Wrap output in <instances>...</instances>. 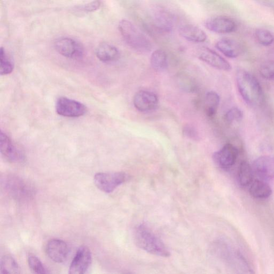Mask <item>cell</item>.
<instances>
[{
  "mask_svg": "<svg viewBox=\"0 0 274 274\" xmlns=\"http://www.w3.org/2000/svg\"><path fill=\"white\" fill-rule=\"evenodd\" d=\"M216 46L220 52L229 58L239 56L243 50L239 43L229 38H223L219 40Z\"/></svg>",
  "mask_w": 274,
  "mask_h": 274,
  "instance_id": "16",
  "label": "cell"
},
{
  "mask_svg": "<svg viewBox=\"0 0 274 274\" xmlns=\"http://www.w3.org/2000/svg\"><path fill=\"white\" fill-rule=\"evenodd\" d=\"M46 253L55 263H62L67 259L69 247L65 241L61 240L52 239L48 242Z\"/></svg>",
  "mask_w": 274,
  "mask_h": 274,
  "instance_id": "14",
  "label": "cell"
},
{
  "mask_svg": "<svg viewBox=\"0 0 274 274\" xmlns=\"http://www.w3.org/2000/svg\"><path fill=\"white\" fill-rule=\"evenodd\" d=\"M92 262V254L87 246H81L71 262L69 273L70 274L85 273L89 268Z\"/></svg>",
  "mask_w": 274,
  "mask_h": 274,
  "instance_id": "9",
  "label": "cell"
},
{
  "mask_svg": "<svg viewBox=\"0 0 274 274\" xmlns=\"http://www.w3.org/2000/svg\"><path fill=\"white\" fill-rule=\"evenodd\" d=\"M239 151L231 144H225L219 151L213 154L214 162L220 168L228 169L233 166L236 162Z\"/></svg>",
  "mask_w": 274,
  "mask_h": 274,
  "instance_id": "10",
  "label": "cell"
},
{
  "mask_svg": "<svg viewBox=\"0 0 274 274\" xmlns=\"http://www.w3.org/2000/svg\"><path fill=\"white\" fill-rule=\"evenodd\" d=\"M55 50L68 58L79 59L85 54L82 46L76 40L67 37L57 39L54 43Z\"/></svg>",
  "mask_w": 274,
  "mask_h": 274,
  "instance_id": "6",
  "label": "cell"
},
{
  "mask_svg": "<svg viewBox=\"0 0 274 274\" xmlns=\"http://www.w3.org/2000/svg\"><path fill=\"white\" fill-rule=\"evenodd\" d=\"M198 56L201 61L218 70L229 71L231 69V65L226 59L208 48H201L198 52Z\"/></svg>",
  "mask_w": 274,
  "mask_h": 274,
  "instance_id": "12",
  "label": "cell"
},
{
  "mask_svg": "<svg viewBox=\"0 0 274 274\" xmlns=\"http://www.w3.org/2000/svg\"><path fill=\"white\" fill-rule=\"evenodd\" d=\"M256 35L259 43L264 46H270L274 42L273 35L267 30H258Z\"/></svg>",
  "mask_w": 274,
  "mask_h": 274,
  "instance_id": "26",
  "label": "cell"
},
{
  "mask_svg": "<svg viewBox=\"0 0 274 274\" xmlns=\"http://www.w3.org/2000/svg\"><path fill=\"white\" fill-rule=\"evenodd\" d=\"M134 238L136 245L146 252L164 258L170 257L168 248L146 224L141 223L137 226Z\"/></svg>",
  "mask_w": 274,
  "mask_h": 274,
  "instance_id": "1",
  "label": "cell"
},
{
  "mask_svg": "<svg viewBox=\"0 0 274 274\" xmlns=\"http://www.w3.org/2000/svg\"><path fill=\"white\" fill-rule=\"evenodd\" d=\"M0 149L2 156L10 162L20 163L25 160V153L3 131L0 134Z\"/></svg>",
  "mask_w": 274,
  "mask_h": 274,
  "instance_id": "8",
  "label": "cell"
},
{
  "mask_svg": "<svg viewBox=\"0 0 274 274\" xmlns=\"http://www.w3.org/2000/svg\"><path fill=\"white\" fill-rule=\"evenodd\" d=\"M260 74L265 79H274V61H268L262 65Z\"/></svg>",
  "mask_w": 274,
  "mask_h": 274,
  "instance_id": "29",
  "label": "cell"
},
{
  "mask_svg": "<svg viewBox=\"0 0 274 274\" xmlns=\"http://www.w3.org/2000/svg\"><path fill=\"white\" fill-rule=\"evenodd\" d=\"M220 102L219 95L216 92L210 91L206 95L205 111L207 116L213 117L217 113Z\"/></svg>",
  "mask_w": 274,
  "mask_h": 274,
  "instance_id": "22",
  "label": "cell"
},
{
  "mask_svg": "<svg viewBox=\"0 0 274 274\" xmlns=\"http://www.w3.org/2000/svg\"><path fill=\"white\" fill-rule=\"evenodd\" d=\"M180 85L181 88L185 91L189 92H195L197 89V86L195 81L192 78L187 76H180Z\"/></svg>",
  "mask_w": 274,
  "mask_h": 274,
  "instance_id": "30",
  "label": "cell"
},
{
  "mask_svg": "<svg viewBox=\"0 0 274 274\" xmlns=\"http://www.w3.org/2000/svg\"><path fill=\"white\" fill-rule=\"evenodd\" d=\"M151 65L156 71H163L168 67V56L165 51L158 50L153 52L151 57Z\"/></svg>",
  "mask_w": 274,
  "mask_h": 274,
  "instance_id": "21",
  "label": "cell"
},
{
  "mask_svg": "<svg viewBox=\"0 0 274 274\" xmlns=\"http://www.w3.org/2000/svg\"><path fill=\"white\" fill-rule=\"evenodd\" d=\"M28 264L31 269L35 273H48L50 272L36 256L30 255L28 257Z\"/></svg>",
  "mask_w": 274,
  "mask_h": 274,
  "instance_id": "27",
  "label": "cell"
},
{
  "mask_svg": "<svg viewBox=\"0 0 274 274\" xmlns=\"http://www.w3.org/2000/svg\"><path fill=\"white\" fill-rule=\"evenodd\" d=\"M253 168L247 161L241 162L238 170V181L241 185L247 186L251 184L254 178Z\"/></svg>",
  "mask_w": 274,
  "mask_h": 274,
  "instance_id": "23",
  "label": "cell"
},
{
  "mask_svg": "<svg viewBox=\"0 0 274 274\" xmlns=\"http://www.w3.org/2000/svg\"><path fill=\"white\" fill-rule=\"evenodd\" d=\"M243 117L242 111L237 107H234L229 110L224 116L226 122L228 124H232L234 122H239L241 121Z\"/></svg>",
  "mask_w": 274,
  "mask_h": 274,
  "instance_id": "28",
  "label": "cell"
},
{
  "mask_svg": "<svg viewBox=\"0 0 274 274\" xmlns=\"http://www.w3.org/2000/svg\"><path fill=\"white\" fill-rule=\"evenodd\" d=\"M184 135L187 137L194 139L198 138V133L195 129L192 127L187 125L183 130Z\"/></svg>",
  "mask_w": 274,
  "mask_h": 274,
  "instance_id": "31",
  "label": "cell"
},
{
  "mask_svg": "<svg viewBox=\"0 0 274 274\" xmlns=\"http://www.w3.org/2000/svg\"><path fill=\"white\" fill-rule=\"evenodd\" d=\"M2 183L5 192L17 201H28L34 196L35 190L33 186L18 176L6 175L2 178Z\"/></svg>",
  "mask_w": 274,
  "mask_h": 274,
  "instance_id": "4",
  "label": "cell"
},
{
  "mask_svg": "<svg viewBox=\"0 0 274 274\" xmlns=\"http://www.w3.org/2000/svg\"><path fill=\"white\" fill-rule=\"evenodd\" d=\"M128 179V175L124 172L99 173L94 177L95 185L107 194L112 193Z\"/></svg>",
  "mask_w": 274,
  "mask_h": 274,
  "instance_id": "5",
  "label": "cell"
},
{
  "mask_svg": "<svg viewBox=\"0 0 274 274\" xmlns=\"http://www.w3.org/2000/svg\"><path fill=\"white\" fill-rule=\"evenodd\" d=\"M118 29L125 42L134 50L141 53L151 51L152 45L150 40L132 22L122 20L119 23Z\"/></svg>",
  "mask_w": 274,
  "mask_h": 274,
  "instance_id": "3",
  "label": "cell"
},
{
  "mask_svg": "<svg viewBox=\"0 0 274 274\" xmlns=\"http://www.w3.org/2000/svg\"><path fill=\"white\" fill-rule=\"evenodd\" d=\"M249 193L255 198L266 199L271 195L272 189L267 183L261 181H256L250 186Z\"/></svg>",
  "mask_w": 274,
  "mask_h": 274,
  "instance_id": "20",
  "label": "cell"
},
{
  "mask_svg": "<svg viewBox=\"0 0 274 274\" xmlns=\"http://www.w3.org/2000/svg\"><path fill=\"white\" fill-rule=\"evenodd\" d=\"M205 27L210 31L219 34L233 32L236 29L234 20L229 17L218 16L212 17L205 22Z\"/></svg>",
  "mask_w": 274,
  "mask_h": 274,
  "instance_id": "13",
  "label": "cell"
},
{
  "mask_svg": "<svg viewBox=\"0 0 274 274\" xmlns=\"http://www.w3.org/2000/svg\"><path fill=\"white\" fill-rule=\"evenodd\" d=\"M100 4L99 1L97 0V1L91 3L90 5H88L87 6H86L85 9L86 10H88L89 11H93L99 8Z\"/></svg>",
  "mask_w": 274,
  "mask_h": 274,
  "instance_id": "32",
  "label": "cell"
},
{
  "mask_svg": "<svg viewBox=\"0 0 274 274\" xmlns=\"http://www.w3.org/2000/svg\"><path fill=\"white\" fill-rule=\"evenodd\" d=\"M0 273L3 274L20 273V268L16 261L13 257L6 255L2 258Z\"/></svg>",
  "mask_w": 274,
  "mask_h": 274,
  "instance_id": "24",
  "label": "cell"
},
{
  "mask_svg": "<svg viewBox=\"0 0 274 274\" xmlns=\"http://www.w3.org/2000/svg\"><path fill=\"white\" fill-rule=\"evenodd\" d=\"M155 26L163 32H170L174 26V16L162 9H157L154 15Z\"/></svg>",
  "mask_w": 274,
  "mask_h": 274,
  "instance_id": "18",
  "label": "cell"
},
{
  "mask_svg": "<svg viewBox=\"0 0 274 274\" xmlns=\"http://www.w3.org/2000/svg\"><path fill=\"white\" fill-rule=\"evenodd\" d=\"M179 33L186 40L194 43H204L207 39L206 33L197 27L186 25L180 28Z\"/></svg>",
  "mask_w": 274,
  "mask_h": 274,
  "instance_id": "19",
  "label": "cell"
},
{
  "mask_svg": "<svg viewBox=\"0 0 274 274\" xmlns=\"http://www.w3.org/2000/svg\"><path fill=\"white\" fill-rule=\"evenodd\" d=\"M135 108L141 112H149L156 110L159 104V98L153 92L141 90L138 92L134 98Z\"/></svg>",
  "mask_w": 274,
  "mask_h": 274,
  "instance_id": "11",
  "label": "cell"
},
{
  "mask_svg": "<svg viewBox=\"0 0 274 274\" xmlns=\"http://www.w3.org/2000/svg\"><path fill=\"white\" fill-rule=\"evenodd\" d=\"M252 168L256 174L260 177L265 179H273L274 158L260 157L254 161Z\"/></svg>",
  "mask_w": 274,
  "mask_h": 274,
  "instance_id": "15",
  "label": "cell"
},
{
  "mask_svg": "<svg viewBox=\"0 0 274 274\" xmlns=\"http://www.w3.org/2000/svg\"><path fill=\"white\" fill-rule=\"evenodd\" d=\"M236 82L238 91L247 104L258 106L263 103L264 99L263 89L253 75L245 70L238 71Z\"/></svg>",
  "mask_w": 274,
  "mask_h": 274,
  "instance_id": "2",
  "label": "cell"
},
{
  "mask_svg": "<svg viewBox=\"0 0 274 274\" xmlns=\"http://www.w3.org/2000/svg\"><path fill=\"white\" fill-rule=\"evenodd\" d=\"M14 65L3 48L0 50V74L2 76L10 74L14 70Z\"/></svg>",
  "mask_w": 274,
  "mask_h": 274,
  "instance_id": "25",
  "label": "cell"
},
{
  "mask_svg": "<svg viewBox=\"0 0 274 274\" xmlns=\"http://www.w3.org/2000/svg\"><path fill=\"white\" fill-rule=\"evenodd\" d=\"M56 113L67 117H79L85 115L87 107L83 103L66 97L59 98L56 102Z\"/></svg>",
  "mask_w": 274,
  "mask_h": 274,
  "instance_id": "7",
  "label": "cell"
},
{
  "mask_svg": "<svg viewBox=\"0 0 274 274\" xmlns=\"http://www.w3.org/2000/svg\"><path fill=\"white\" fill-rule=\"evenodd\" d=\"M95 54L100 61L104 63L116 61L120 57V53L117 48L107 43L99 45L95 51Z\"/></svg>",
  "mask_w": 274,
  "mask_h": 274,
  "instance_id": "17",
  "label": "cell"
}]
</instances>
